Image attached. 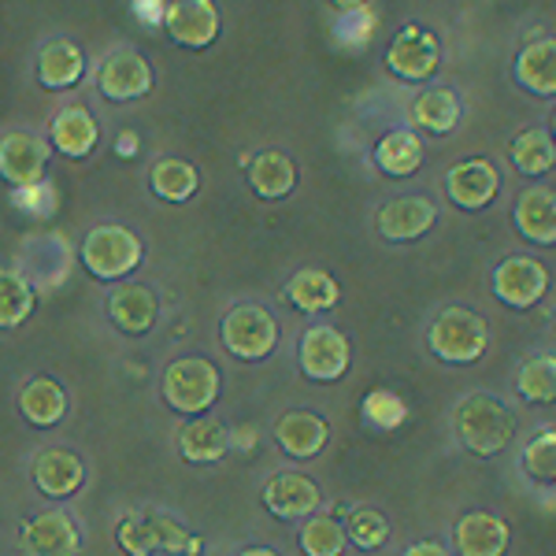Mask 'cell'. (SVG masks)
I'll return each instance as SVG.
<instances>
[{"instance_id":"10","label":"cell","mask_w":556,"mask_h":556,"mask_svg":"<svg viewBox=\"0 0 556 556\" xmlns=\"http://www.w3.org/2000/svg\"><path fill=\"white\" fill-rule=\"evenodd\" d=\"M97 89L108 101H138L152 89V71L146 64V56L134 49H115L112 56L101 60L97 71Z\"/></svg>"},{"instance_id":"13","label":"cell","mask_w":556,"mask_h":556,"mask_svg":"<svg viewBox=\"0 0 556 556\" xmlns=\"http://www.w3.org/2000/svg\"><path fill=\"white\" fill-rule=\"evenodd\" d=\"M164 26L182 49H208L219 38V8L212 0H175L164 15Z\"/></svg>"},{"instance_id":"21","label":"cell","mask_w":556,"mask_h":556,"mask_svg":"<svg viewBox=\"0 0 556 556\" xmlns=\"http://www.w3.org/2000/svg\"><path fill=\"white\" fill-rule=\"evenodd\" d=\"M516 78L527 93L556 97V38H538L516 56Z\"/></svg>"},{"instance_id":"31","label":"cell","mask_w":556,"mask_h":556,"mask_svg":"<svg viewBox=\"0 0 556 556\" xmlns=\"http://www.w3.org/2000/svg\"><path fill=\"white\" fill-rule=\"evenodd\" d=\"M149 182H152V193H156V197H164V201H172V204H182V201H190V197L197 193L201 175H197V167L186 164V160L167 156V160H156Z\"/></svg>"},{"instance_id":"11","label":"cell","mask_w":556,"mask_h":556,"mask_svg":"<svg viewBox=\"0 0 556 556\" xmlns=\"http://www.w3.org/2000/svg\"><path fill=\"white\" fill-rule=\"evenodd\" d=\"M445 190L464 212H482L501 193V175L490 160H460L445 175Z\"/></svg>"},{"instance_id":"16","label":"cell","mask_w":556,"mask_h":556,"mask_svg":"<svg viewBox=\"0 0 556 556\" xmlns=\"http://www.w3.org/2000/svg\"><path fill=\"white\" fill-rule=\"evenodd\" d=\"M453 542L460 556H505L513 531L501 516L490 513H468L456 519L453 527Z\"/></svg>"},{"instance_id":"3","label":"cell","mask_w":556,"mask_h":556,"mask_svg":"<svg viewBox=\"0 0 556 556\" xmlns=\"http://www.w3.org/2000/svg\"><path fill=\"white\" fill-rule=\"evenodd\" d=\"M83 264L86 271L101 282H115V278H127L134 267L141 264V241L127 227H93L83 241Z\"/></svg>"},{"instance_id":"9","label":"cell","mask_w":556,"mask_h":556,"mask_svg":"<svg viewBox=\"0 0 556 556\" xmlns=\"http://www.w3.org/2000/svg\"><path fill=\"white\" fill-rule=\"evenodd\" d=\"M545 290H549V271L534 256H508L493 271V293L508 308H534L545 298Z\"/></svg>"},{"instance_id":"6","label":"cell","mask_w":556,"mask_h":556,"mask_svg":"<svg viewBox=\"0 0 556 556\" xmlns=\"http://www.w3.org/2000/svg\"><path fill=\"white\" fill-rule=\"evenodd\" d=\"M438 64H442V45H438V38L427 26H416V23L397 30V38L386 49V67H390V75L405 78V83H427V78H434Z\"/></svg>"},{"instance_id":"36","label":"cell","mask_w":556,"mask_h":556,"mask_svg":"<svg viewBox=\"0 0 556 556\" xmlns=\"http://www.w3.org/2000/svg\"><path fill=\"white\" fill-rule=\"evenodd\" d=\"M345 534L353 545H361V549H379L386 545V538H390V523H386L382 513H375V508H356V513H349L345 519Z\"/></svg>"},{"instance_id":"4","label":"cell","mask_w":556,"mask_h":556,"mask_svg":"<svg viewBox=\"0 0 556 556\" xmlns=\"http://www.w3.org/2000/svg\"><path fill=\"white\" fill-rule=\"evenodd\" d=\"M219 397V371L204 356H186L164 371V401L182 416H201Z\"/></svg>"},{"instance_id":"34","label":"cell","mask_w":556,"mask_h":556,"mask_svg":"<svg viewBox=\"0 0 556 556\" xmlns=\"http://www.w3.org/2000/svg\"><path fill=\"white\" fill-rule=\"evenodd\" d=\"M516 390H519V397L538 401V405L556 401V356H549V353L531 356V361L519 367Z\"/></svg>"},{"instance_id":"35","label":"cell","mask_w":556,"mask_h":556,"mask_svg":"<svg viewBox=\"0 0 556 556\" xmlns=\"http://www.w3.org/2000/svg\"><path fill=\"white\" fill-rule=\"evenodd\" d=\"M34 308V286L20 271H0V327H20Z\"/></svg>"},{"instance_id":"26","label":"cell","mask_w":556,"mask_h":556,"mask_svg":"<svg viewBox=\"0 0 556 556\" xmlns=\"http://www.w3.org/2000/svg\"><path fill=\"white\" fill-rule=\"evenodd\" d=\"M286 293H290V301L298 304L304 316H319V312H330L342 298V290H338V282L330 278L327 271H316V267H304L290 278V286H286Z\"/></svg>"},{"instance_id":"7","label":"cell","mask_w":556,"mask_h":556,"mask_svg":"<svg viewBox=\"0 0 556 556\" xmlns=\"http://www.w3.org/2000/svg\"><path fill=\"white\" fill-rule=\"evenodd\" d=\"M353 364V349L342 330L316 323V327L304 330L301 338V371L312 382H338Z\"/></svg>"},{"instance_id":"28","label":"cell","mask_w":556,"mask_h":556,"mask_svg":"<svg viewBox=\"0 0 556 556\" xmlns=\"http://www.w3.org/2000/svg\"><path fill=\"white\" fill-rule=\"evenodd\" d=\"M20 408L34 427H56L67 416V397L56 379H30L20 393Z\"/></svg>"},{"instance_id":"39","label":"cell","mask_w":556,"mask_h":556,"mask_svg":"<svg viewBox=\"0 0 556 556\" xmlns=\"http://www.w3.org/2000/svg\"><path fill=\"white\" fill-rule=\"evenodd\" d=\"M401 556H450V553H445L438 542H416V545H408Z\"/></svg>"},{"instance_id":"17","label":"cell","mask_w":556,"mask_h":556,"mask_svg":"<svg viewBox=\"0 0 556 556\" xmlns=\"http://www.w3.org/2000/svg\"><path fill=\"white\" fill-rule=\"evenodd\" d=\"M119 545L130 556H149L156 549H182V545H190V542H186L178 523H167V519H160V516H152V519L130 516V519H123V527H119Z\"/></svg>"},{"instance_id":"8","label":"cell","mask_w":556,"mask_h":556,"mask_svg":"<svg viewBox=\"0 0 556 556\" xmlns=\"http://www.w3.org/2000/svg\"><path fill=\"white\" fill-rule=\"evenodd\" d=\"M49 164V146L30 130H12L0 138V178L15 190H34L45 178Z\"/></svg>"},{"instance_id":"5","label":"cell","mask_w":556,"mask_h":556,"mask_svg":"<svg viewBox=\"0 0 556 556\" xmlns=\"http://www.w3.org/2000/svg\"><path fill=\"white\" fill-rule=\"evenodd\" d=\"M223 345L238 356V361H264L278 345V323L260 304H238L223 319Z\"/></svg>"},{"instance_id":"32","label":"cell","mask_w":556,"mask_h":556,"mask_svg":"<svg viewBox=\"0 0 556 556\" xmlns=\"http://www.w3.org/2000/svg\"><path fill=\"white\" fill-rule=\"evenodd\" d=\"M513 164L519 167L523 175H545L549 167L556 164V141H553V134L549 130H523V134H516V141H513Z\"/></svg>"},{"instance_id":"2","label":"cell","mask_w":556,"mask_h":556,"mask_svg":"<svg viewBox=\"0 0 556 556\" xmlns=\"http://www.w3.org/2000/svg\"><path fill=\"white\" fill-rule=\"evenodd\" d=\"M430 353L445 364H475L482 353H486L490 330L486 319L475 316L468 308H445L442 316L430 323Z\"/></svg>"},{"instance_id":"27","label":"cell","mask_w":556,"mask_h":556,"mask_svg":"<svg viewBox=\"0 0 556 556\" xmlns=\"http://www.w3.org/2000/svg\"><path fill=\"white\" fill-rule=\"evenodd\" d=\"M375 164L379 172H386L390 178H408L419 172L424 164V141L416 138L412 130H390L375 149Z\"/></svg>"},{"instance_id":"24","label":"cell","mask_w":556,"mask_h":556,"mask_svg":"<svg viewBox=\"0 0 556 556\" xmlns=\"http://www.w3.org/2000/svg\"><path fill=\"white\" fill-rule=\"evenodd\" d=\"M249 186L264 201H282L298 186V167L282 152H260L253 164H249Z\"/></svg>"},{"instance_id":"12","label":"cell","mask_w":556,"mask_h":556,"mask_svg":"<svg viewBox=\"0 0 556 556\" xmlns=\"http://www.w3.org/2000/svg\"><path fill=\"white\" fill-rule=\"evenodd\" d=\"M20 549L23 556H78L83 538L67 513H41L23 527Z\"/></svg>"},{"instance_id":"18","label":"cell","mask_w":556,"mask_h":556,"mask_svg":"<svg viewBox=\"0 0 556 556\" xmlns=\"http://www.w3.org/2000/svg\"><path fill=\"white\" fill-rule=\"evenodd\" d=\"M156 293L149 290V286L141 282H127L119 286V290L108 298V316L119 330H127V334H146L152 330V323H156Z\"/></svg>"},{"instance_id":"1","label":"cell","mask_w":556,"mask_h":556,"mask_svg":"<svg viewBox=\"0 0 556 556\" xmlns=\"http://www.w3.org/2000/svg\"><path fill=\"white\" fill-rule=\"evenodd\" d=\"M456 434L471 453L493 456L513 442V416L490 393H468L456 405Z\"/></svg>"},{"instance_id":"20","label":"cell","mask_w":556,"mask_h":556,"mask_svg":"<svg viewBox=\"0 0 556 556\" xmlns=\"http://www.w3.org/2000/svg\"><path fill=\"white\" fill-rule=\"evenodd\" d=\"M34 482H38V490L49 493V497H71V493L83 490L86 468L75 453L45 450L38 460H34Z\"/></svg>"},{"instance_id":"25","label":"cell","mask_w":556,"mask_h":556,"mask_svg":"<svg viewBox=\"0 0 556 556\" xmlns=\"http://www.w3.org/2000/svg\"><path fill=\"white\" fill-rule=\"evenodd\" d=\"M83 71H86V56L71 41H49L38 56V78L45 89H71L83 78Z\"/></svg>"},{"instance_id":"30","label":"cell","mask_w":556,"mask_h":556,"mask_svg":"<svg viewBox=\"0 0 556 556\" xmlns=\"http://www.w3.org/2000/svg\"><path fill=\"white\" fill-rule=\"evenodd\" d=\"M412 115H416V127H424L430 134H450L456 123H460V101H456L453 89L438 86L416 97Z\"/></svg>"},{"instance_id":"15","label":"cell","mask_w":556,"mask_h":556,"mask_svg":"<svg viewBox=\"0 0 556 556\" xmlns=\"http://www.w3.org/2000/svg\"><path fill=\"white\" fill-rule=\"evenodd\" d=\"M323 493L312 479H304L298 471H282L275 479H267L264 486V505L267 513L278 519H308L316 516Z\"/></svg>"},{"instance_id":"33","label":"cell","mask_w":556,"mask_h":556,"mask_svg":"<svg viewBox=\"0 0 556 556\" xmlns=\"http://www.w3.org/2000/svg\"><path fill=\"white\" fill-rule=\"evenodd\" d=\"M345 523L330 516H308L301 527V549L304 556H342L345 553Z\"/></svg>"},{"instance_id":"29","label":"cell","mask_w":556,"mask_h":556,"mask_svg":"<svg viewBox=\"0 0 556 556\" xmlns=\"http://www.w3.org/2000/svg\"><path fill=\"white\" fill-rule=\"evenodd\" d=\"M178 450L190 464H215L230 450V430L215 424V419H193L178 438Z\"/></svg>"},{"instance_id":"41","label":"cell","mask_w":556,"mask_h":556,"mask_svg":"<svg viewBox=\"0 0 556 556\" xmlns=\"http://www.w3.org/2000/svg\"><path fill=\"white\" fill-rule=\"evenodd\" d=\"M238 556H278L275 549H245V553H238Z\"/></svg>"},{"instance_id":"37","label":"cell","mask_w":556,"mask_h":556,"mask_svg":"<svg viewBox=\"0 0 556 556\" xmlns=\"http://www.w3.org/2000/svg\"><path fill=\"white\" fill-rule=\"evenodd\" d=\"M519 468L538 482H556V430H542L527 445L523 456H519Z\"/></svg>"},{"instance_id":"19","label":"cell","mask_w":556,"mask_h":556,"mask_svg":"<svg viewBox=\"0 0 556 556\" xmlns=\"http://www.w3.org/2000/svg\"><path fill=\"white\" fill-rule=\"evenodd\" d=\"M516 227L534 245H556V193L553 190H523L516 201Z\"/></svg>"},{"instance_id":"23","label":"cell","mask_w":556,"mask_h":556,"mask_svg":"<svg viewBox=\"0 0 556 556\" xmlns=\"http://www.w3.org/2000/svg\"><path fill=\"white\" fill-rule=\"evenodd\" d=\"M97 138H101L97 119L86 112L83 104H71V108H64V112L56 115V119H52V146H56L71 160L89 156V152L97 149Z\"/></svg>"},{"instance_id":"14","label":"cell","mask_w":556,"mask_h":556,"mask_svg":"<svg viewBox=\"0 0 556 556\" xmlns=\"http://www.w3.org/2000/svg\"><path fill=\"white\" fill-rule=\"evenodd\" d=\"M434 219H438L434 201L412 193V197H393V201L379 212L375 227H379V235L386 241H416L434 227Z\"/></svg>"},{"instance_id":"42","label":"cell","mask_w":556,"mask_h":556,"mask_svg":"<svg viewBox=\"0 0 556 556\" xmlns=\"http://www.w3.org/2000/svg\"><path fill=\"white\" fill-rule=\"evenodd\" d=\"M549 134H553V141H556V112H553V130Z\"/></svg>"},{"instance_id":"22","label":"cell","mask_w":556,"mask_h":556,"mask_svg":"<svg viewBox=\"0 0 556 556\" xmlns=\"http://www.w3.org/2000/svg\"><path fill=\"white\" fill-rule=\"evenodd\" d=\"M275 438H278V445H282V453L298 456V460H312L316 453H323L330 430L319 416H312V412H290V416L278 419Z\"/></svg>"},{"instance_id":"40","label":"cell","mask_w":556,"mask_h":556,"mask_svg":"<svg viewBox=\"0 0 556 556\" xmlns=\"http://www.w3.org/2000/svg\"><path fill=\"white\" fill-rule=\"evenodd\" d=\"M334 8H342V12H361V8L367 4V0H330Z\"/></svg>"},{"instance_id":"38","label":"cell","mask_w":556,"mask_h":556,"mask_svg":"<svg viewBox=\"0 0 556 556\" xmlns=\"http://www.w3.org/2000/svg\"><path fill=\"white\" fill-rule=\"evenodd\" d=\"M364 416L379 427H397L401 419H405V405H401V397H393V393H367Z\"/></svg>"}]
</instances>
